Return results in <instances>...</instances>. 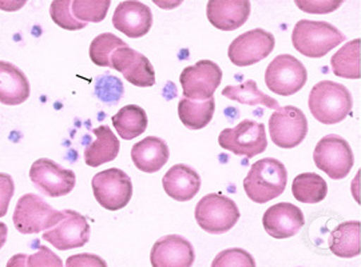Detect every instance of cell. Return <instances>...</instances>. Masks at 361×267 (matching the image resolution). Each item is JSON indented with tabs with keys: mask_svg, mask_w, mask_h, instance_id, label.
I'll return each mask as SVG.
<instances>
[{
	"mask_svg": "<svg viewBox=\"0 0 361 267\" xmlns=\"http://www.w3.org/2000/svg\"><path fill=\"white\" fill-rule=\"evenodd\" d=\"M308 106L316 120L323 125H336L348 116L353 101L345 86L332 80H322L310 91Z\"/></svg>",
	"mask_w": 361,
	"mask_h": 267,
	"instance_id": "1",
	"label": "cell"
},
{
	"mask_svg": "<svg viewBox=\"0 0 361 267\" xmlns=\"http://www.w3.org/2000/svg\"><path fill=\"white\" fill-rule=\"evenodd\" d=\"M286 182L288 171L285 166L274 158H264L250 167L244 179V190L250 201L267 204L284 192Z\"/></svg>",
	"mask_w": 361,
	"mask_h": 267,
	"instance_id": "2",
	"label": "cell"
},
{
	"mask_svg": "<svg viewBox=\"0 0 361 267\" xmlns=\"http://www.w3.org/2000/svg\"><path fill=\"white\" fill-rule=\"evenodd\" d=\"M345 40V35L328 22L300 20L292 32L297 51L312 59H320Z\"/></svg>",
	"mask_w": 361,
	"mask_h": 267,
	"instance_id": "3",
	"label": "cell"
},
{
	"mask_svg": "<svg viewBox=\"0 0 361 267\" xmlns=\"http://www.w3.org/2000/svg\"><path fill=\"white\" fill-rule=\"evenodd\" d=\"M65 216V211L52 209L37 194L23 195L15 207L13 222L20 234H39L51 229Z\"/></svg>",
	"mask_w": 361,
	"mask_h": 267,
	"instance_id": "4",
	"label": "cell"
},
{
	"mask_svg": "<svg viewBox=\"0 0 361 267\" xmlns=\"http://www.w3.org/2000/svg\"><path fill=\"white\" fill-rule=\"evenodd\" d=\"M194 216L201 229L219 235L235 226L240 210L231 198L222 194H207L195 206Z\"/></svg>",
	"mask_w": 361,
	"mask_h": 267,
	"instance_id": "5",
	"label": "cell"
},
{
	"mask_svg": "<svg viewBox=\"0 0 361 267\" xmlns=\"http://www.w3.org/2000/svg\"><path fill=\"white\" fill-rule=\"evenodd\" d=\"M219 144L234 155L250 159L267 150V130L264 123L245 119L235 128L222 130L219 137Z\"/></svg>",
	"mask_w": 361,
	"mask_h": 267,
	"instance_id": "6",
	"label": "cell"
},
{
	"mask_svg": "<svg viewBox=\"0 0 361 267\" xmlns=\"http://www.w3.org/2000/svg\"><path fill=\"white\" fill-rule=\"evenodd\" d=\"M91 187L97 202L109 211H118L129 204L133 183L121 168H109L94 175Z\"/></svg>",
	"mask_w": 361,
	"mask_h": 267,
	"instance_id": "7",
	"label": "cell"
},
{
	"mask_svg": "<svg viewBox=\"0 0 361 267\" xmlns=\"http://www.w3.org/2000/svg\"><path fill=\"white\" fill-rule=\"evenodd\" d=\"M313 161L316 167L329 178L337 180L345 178L350 173L355 156L347 140L335 134H329L316 144Z\"/></svg>",
	"mask_w": 361,
	"mask_h": 267,
	"instance_id": "8",
	"label": "cell"
},
{
	"mask_svg": "<svg viewBox=\"0 0 361 267\" xmlns=\"http://www.w3.org/2000/svg\"><path fill=\"white\" fill-rule=\"evenodd\" d=\"M308 73L293 55L283 54L271 61L265 73V85L271 92L290 97L305 86Z\"/></svg>",
	"mask_w": 361,
	"mask_h": 267,
	"instance_id": "9",
	"label": "cell"
},
{
	"mask_svg": "<svg viewBox=\"0 0 361 267\" xmlns=\"http://www.w3.org/2000/svg\"><path fill=\"white\" fill-rule=\"evenodd\" d=\"M30 179L43 195L50 198L65 197L77 185V177L73 170L65 168L49 158H40L32 163Z\"/></svg>",
	"mask_w": 361,
	"mask_h": 267,
	"instance_id": "10",
	"label": "cell"
},
{
	"mask_svg": "<svg viewBox=\"0 0 361 267\" xmlns=\"http://www.w3.org/2000/svg\"><path fill=\"white\" fill-rule=\"evenodd\" d=\"M269 134L276 146L293 149L307 138L308 119L295 106L280 107L269 118Z\"/></svg>",
	"mask_w": 361,
	"mask_h": 267,
	"instance_id": "11",
	"label": "cell"
},
{
	"mask_svg": "<svg viewBox=\"0 0 361 267\" xmlns=\"http://www.w3.org/2000/svg\"><path fill=\"white\" fill-rule=\"evenodd\" d=\"M222 80V70L213 61H200L182 70L180 86L185 98L192 101H207L214 97Z\"/></svg>",
	"mask_w": 361,
	"mask_h": 267,
	"instance_id": "12",
	"label": "cell"
},
{
	"mask_svg": "<svg viewBox=\"0 0 361 267\" xmlns=\"http://www.w3.org/2000/svg\"><path fill=\"white\" fill-rule=\"evenodd\" d=\"M274 44L276 40L271 32L262 28L250 30L233 40L228 49V56L234 66H253L269 56Z\"/></svg>",
	"mask_w": 361,
	"mask_h": 267,
	"instance_id": "13",
	"label": "cell"
},
{
	"mask_svg": "<svg viewBox=\"0 0 361 267\" xmlns=\"http://www.w3.org/2000/svg\"><path fill=\"white\" fill-rule=\"evenodd\" d=\"M65 216L51 229L43 232V240L61 252L79 249L90 240L87 219L74 210H63Z\"/></svg>",
	"mask_w": 361,
	"mask_h": 267,
	"instance_id": "14",
	"label": "cell"
},
{
	"mask_svg": "<svg viewBox=\"0 0 361 267\" xmlns=\"http://www.w3.org/2000/svg\"><path fill=\"white\" fill-rule=\"evenodd\" d=\"M110 66V68L119 71L129 83L137 87H152L155 85V71L152 62L129 46H123L113 52Z\"/></svg>",
	"mask_w": 361,
	"mask_h": 267,
	"instance_id": "15",
	"label": "cell"
},
{
	"mask_svg": "<svg viewBox=\"0 0 361 267\" xmlns=\"http://www.w3.org/2000/svg\"><path fill=\"white\" fill-rule=\"evenodd\" d=\"M262 225L267 232L276 240L292 238L305 225V218L297 206L288 202L273 204L262 216Z\"/></svg>",
	"mask_w": 361,
	"mask_h": 267,
	"instance_id": "16",
	"label": "cell"
},
{
	"mask_svg": "<svg viewBox=\"0 0 361 267\" xmlns=\"http://www.w3.org/2000/svg\"><path fill=\"white\" fill-rule=\"evenodd\" d=\"M194 259L192 243L177 234L159 238L150 253L153 267H190L193 266Z\"/></svg>",
	"mask_w": 361,
	"mask_h": 267,
	"instance_id": "17",
	"label": "cell"
},
{
	"mask_svg": "<svg viewBox=\"0 0 361 267\" xmlns=\"http://www.w3.org/2000/svg\"><path fill=\"white\" fill-rule=\"evenodd\" d=\"M113 25L128 38H142L153 26V13L149 6L141 1H122L116 7Z\"/></svg>",
	"mask_w": 361,
	"mask_h": 267,
	"instance_id": "18",
	"label": "cell"
},
{
	"mask_svg": "<svg viewBox=\"0 0 361 267\" xmlns=\"http://www.w3.org/2000/svg\"><path fill=\"white\" fill-rule=\"evenodd\" d=\"M207 16L213 27L222 31H234L247 22L250 16V1L209 0Z\"/></svg>",
	"mask_w": 361,
	"mask_h": 267,
	"instance_id": "19",
	"label": "cell"
},
{
	"mask_svg": "<svg viewBox=\"0 0 361 267\" xmlns=\"http://www.w3.org/2000/svg\"><path fill=\"white\" fill-rule=\"evenodd\" d=\"M162 186L170 198L178 202L192 201L201 189V177L188 165H174L162 178Z\"/></svg>",
	"mask_w": 361,
	"mask_h": 267,
	"instance_id": "20",
	"label": "cell"
},
{
	"mask_svg": "<svg viewBox=\"0 0 361 267\" xmlns=\"http://www.w3.org/2000/svg\"><path fill=\"white\" fill-rule=\"evenodd\" d=\"M170 151L166 142L158 137H147L131 149L135 167L147 174H154L168 163Z\"/></svg>",
	"mask_w": 361,
	"mask_h": 267,
	"instance_id": "21",
	"label": "cell"
},
{
	"mask_svg": "<svg viewBox=\"0 0 361 267\" xmlns=\"http://www.w3.org/2000/svg\"><path fill=\"white\" fill-rule=\"evenodd\" d=\"M30 98V83L25 73L8 62H0V101L18 106Z\"/></svg>",
	"mask_w": 361,
	"mask_h": 267,
	"instance_id": "22",
	"label": "cell"
},
{
	"mask_svg": "<svg viewBox=\"0 0 361 267\" xmlns=\"http://www.w3.org/2000/svg\"><path fill=\"white\" fill-rule=\"evenodd\" d=\"M95 140L85 149V162L90 167L113 162L121 150V143L109 126H99L92 130Z\"/></svg>",
	"mask_w": 361,
	"mask_h": 267,
	"instance_id": "23",
	"label": "cell"
},
{
	"mask_svg": "<svg viewBox=\"0 0 361 267\" xmlns=\"http://www.w3.org/2000/svg\"><path fill=\"white\" fill-rule=\"evenodd\" d=\"M360 230L359 221L343 222L331 232L329 249L340 258H353L360 254Z\"/></svg>",
	"mask_w": 361,
	"mask_h": 267,
	"instance_id": "24",
	"label": "cell"
},
{
	"mask_svg": "<svg viewBox=\"0 0 361 267\" xmlns=\"http://www.w3.org/2000/svg\"><path fill=\"white\" fill-rule=\"evenodd\" d=\"M113 126L122 139L131 140L143 134L147 128V115L142 107L128 104L113 116Z\"/></svg>",
	"mask_w": 361,
	"mask_h": 267,
	"instance_id": "25",
	"label": "cell"
},
{
	"mask_svg": "<svg viewBox=\"0 0 361 267\" xmlns=\"http://www.w3.org/2000/svg\"><path fill=\"white\" fill-rule=\"evenodd\" d=\"M216 111L214 97L207 101H192L182 98L178 103V116L185 128L201 130L212 122Z\"/></svg>",
	"mask_w": 361,
	"mask_h": 267,
	"instance_id": "26",
	"label": "cell"
},
{
	"mask_svg": "<svg viewBox=\"0 0 361 267\" xmlns=\"http://www.w3.org/2000/svg\"><path fill=\"white\" fill-rule=\"evenodd\" d=\"M292 194L301 204H319L328 194V185L323 177L314 173H304L297 175L292 183Z\"/></svg>",
	"mask_w": 361,
	"mask_h": 267,
	"instance_id": "27",
	"label": "cell"
},
{
	"mask_svg": "<svg viewBox=\"0 0 361 267\" xmlns=\"http://www.w3.org/2000/svg\"><path fill=\"white\" fill-rule=\"evenodd\" d=\"M222 97L234 101V102L247 104V106H264L271 110H279L280 104L269 95L264 94L257 87V83L252 79L246 80L245 83H241L238 86H226L222 89Z\"/></svg>",
	"mask_w": 361,
	"mask_h": 267,
	"instance_id": "28",
	"label": "cell"
},
{
	"mask_svg": "<svg viewBox=\"0 0 361 267\" xmlns=\"http://www.w3.org/2000/svg\"><path fill=\"white\" fill-rule=\"evenodd\" d=\"M336 77L360 79V39H353L343 46L331 59Z\"/></svg>",
	"mask_w": 361,
	"mask_h": 267,
	"instance_id": "29",
	"label": "cell"
},
{
	"mask_svg": "<svg viewBox=\"0 0 361 267\" xmlns=\"http://www.w3.org/2000/svg\"><path fill=\"white\" fill-rule=\"evenodd\" d=\"M123 46H128V44L114 34H110V32L101 34L91 42L90 50H89L91 62L99 67L110 68L111 67L110 58H111L113 52Z\"/></svg>",
	"mask_w": 361,
	"mask_h": 267,
	"instance_id": "30",
	"label": "cell"
},
{
	"mask_svg": "<svg viewBox=\"0 0 361 267\" xmlns=\"http://www.w3.org/2000/svg\"><path fill=\"white\" fill-rule=\"evenodd\" d=\"M110 6V0H74L71 10L79 22L89 25L102 22L109 13Z\"/></svg>",
	"mask_w": 361,
	"mask_h": 267,
	"instance_id": "31",
	"label": "cell"
},
{
	"mask_svg": "<svg viewBox=\"0 0 361 267\" xmlns=\"http://www.w3.org/2000/svg\"><path fill=\"white\" fill-rule=\"evenodd\" d=\"M8 267H62L63 262L56 254H54L47 247L40 246L37 254H18L13 256L8 263Z\"/></svg>",
	"mask_w": 361,
	"mask_h": 267,
	"instance_id": "32",
	"label": "cell"
},
{
	"mask_svg": "<svg viewBox=\"0 0 361 267\" xmlns=\"http://www.w3.org/2000/svg\"><path fill=\"white\" fill-rule=\"evenodd\" d=\"M71 0H55L50 6V15L54 23L56 26L68 30V31H78L87 27V23L79 22L74 16L71 10Z\"/></svg>",
	"mask_w": 361,
	"mask_h": 267,
	"instance_id": "33",
	"label": "cell"
},
{
	"mask_svg": "<svg viewBox=\"0 0 361 267\" xmlns=\"http://www.w3.org/2000/svg\"><path fill=\"white\" fill-rule=\"evenodd\" d=\"M95 95L99 101L109 104H114L123 95V83L121 79L110 74H104L95 79Z\"/></svg>",
	"mask_w": 361,
	"mask_h": 267,
	"instance_id": "34",
	"label": "cell"
},
{
	"mask_svg": "<svg viewBox=\"0 0 361 267\" xmlns=\"http://www.w3.org/2000/svg\"><path fill=\"white\" fill-rule=\"evenodd\" d=\"M212 267H256V262L243 249H228L214 258Z\"/></svg>",
	"mask_w": 361,
	"mask_h": 267,
	"instance_id": "35",
	"label": "cell"
},
{
	"mask_svg": "<svg viewBox=\"0 0 361 267\" xmlns=\"http://www.w3.org/2000/svg\"><path fill=\"white\" fill-rule=\"evenodd\" d=\"M297 7L305 13H329L336 11L341 4L343 0H325V1H319V0H310V1H304V0H296Z\"/></svg>",
	"mask_w": 361,
	"mask_h": 267,
	"instance_id": "36",
	"label": "cell"
},
{
	"mask_svg": "<svg viewBox=\"0 0 361 267\" xmlns=\"http://www.w3.org/2000/svg\"><path fill=\"white\" fill-rule=\"evenodd\" d=\"M66 266H102L107 267V263L102 258L97 255L79 254L70 256L66 262Z\"/></svg>",
	"mask_w": 361,
	"mask_h": 267,
	"instance_id": "37",
	"label": "cell"
}]
</instances>
